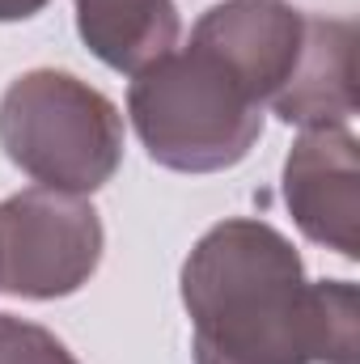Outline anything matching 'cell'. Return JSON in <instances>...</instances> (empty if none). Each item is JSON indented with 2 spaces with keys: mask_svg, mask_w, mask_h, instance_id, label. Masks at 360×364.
I'll list each match as a JSON object with an SVG mask.
<instances>
[{
  "mask_svg": "<svg viewBox=\"0 0 360 364\" xmlns=\"http://www.w3.org/2000/svg\"><path fill=\"white\" fill-rule=\"evenodd\" d=\"M0 149L38 186L93 195L123 161V114L90 81L34 68L0 97Z\"/></svg>",
  "mask_w": 360,
  "mask_h": 364,
  "instance_id": "3957f363",
  "label": "cell"
},
{
  "mask_svg": "<svg viewBox=\"0 0 360 364\" xmlns=\"http://www.w3.org/2000/svg\"><path fill=\"white\" fill-rule=\"evenodd\" d=\"M127 114L149 157L179 174L233 170L263 136L259 97L195 43L136 73Z\"/></svg>",
  "mask_w": 360,
  "mask_h": 364,
  "instance_id": "7a4b0ae2",
  "label": "cell"
},
{
  "mask_svg": "<svg viewBox=\"0 0 360 364\" xmlns=\"http://www.w3.org/2000/svg\"><path fill=\"white\" fill-rule=\"evenodd\" d=\"M77 30L115 73H140L179 47L174 0H77Z\"/></svg>",
  "mask_w": 360,
  "mask_h": 364,
  "instance_id": "ba28073f",
  "label": "cell"
},
{
  "mask_svg": "<svg viewBox=\"0 0 360 364\" xmlns=\"http://www.w3.org/2000/svg\"><path fill=\"white\" fill-rule=\"evenodd\" d=\"M51 0H0V21H26L34 13H43Z\"/></svg>",
  "mask_w": 360,
  "mask_h": 364,
  "instance_id": "30bf717a",
  "label": "cell"
},
{
  "mask_svg": "<svg viewBox=\"0 0 360 364\" xmlns=\"http://www.w3.org/2000/svg\"><path fill=\"white\" fill-rule=\"evenodd\" d=\"M195 364H356L360 296L348 279H305L268 220L212 225L182 263Z\"/></svg>",
  "mask_w": 360,
  "mask_h": 364,
  "instance_id": "6da1fadb",
  "label": "cell"
},
{
  "mask_svg": "<svg viewBox=\"0 0 360 364\" xmlns=\"http://www.w3.org/2000/svg\"><path fill=\"white\" fill-rule=\"evenodd\" d=\"M0 364H81L47 326L0 314Z\"/></svg>",
  "mask_w": 360,
  "mask_h": 364,
  "instance_id": "9c48e42d",
  "label": "cell"
},
{
  "mask_svg": "<svg viewBox=\"0 0 360 364\" xmlns=\"http://www.w3.org/2000/svg\"><path fill=\"white\" fill-rule=\"evenodd\" d=\"M284 123L297 127H348L356 114V26L335 17H309V38L288 90L271 102Z\"/></svg>",
  "mask_w": 360,
  "mask_h": 364,
  "instance_id": "52a82bcc",
  "label": "cell"
},
{
  "mask_svg": "<svg viewBox=\"0 0 360 364\" xmlns=\"http://www.w3.org/2000/svg\"><path fill=\"white\" fill-rule=\"evenodd\" d=\"M284 203L297 229L344 255H360V153L348 127H309L284 161Z\"/></svg>",
  "mask_w": 360,
  "mask_h": 364,
  "instance_id": "8992f818",
  "label": "cell"
},
{
  "mask_svg": "<svg viewBox=\"0 0 360 364\" xmlns=\"http://www.w3.org/2000/svg\"><path fill=\"white\" fill-rule=\"evenodd\" d=\"M102 220L85 195L30 186L0 203V292L73 296L102 263Z\"/></svg>",
  "mask_w": 360,
  "mask_h": 364,
  "instance_id": "277c9868",
  "label": "cell"
},
{
  "mask_svg": "<svg viewBox=\"0 0 360 364\" xmlns=\"http://www.w3.org/2000/svg\"><path fill=\"white\" fill-rule=\"evenodd\" d=\"M305 38L309 17L288 0H221L191 30V43L212 51L259 97V106H271L288 90Z\"/></svg>",
  "mask_w": 360,
  "mask_h": 364,
  "instance_id": "5b68a950",
  "label": "cell"
}]
</instances>
